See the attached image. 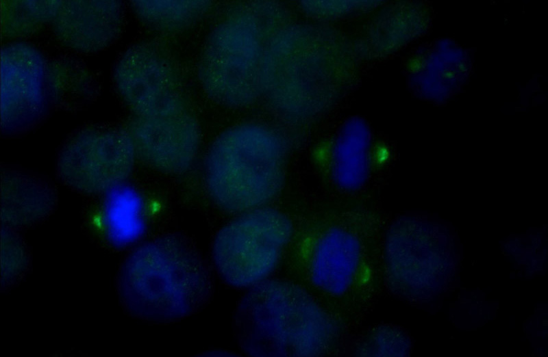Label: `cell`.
I'll list each match as a JSON object with an SVG mask.
<instances>
[{
	"instance_id": "obj_1",
	"label": "cell",
	"mask_w": 548,
	"mask_h": 357,
	"mask_svg": "<svg viewBox=\"0 0 548 357\" xmlns=\"http://www.w3.org/2000/svg\"><path fill=\"white\" fill-rule=\"evenodd\" d=\"M126 307L144 319H182L208 300L212 282L207 266L184 240L164 236L136 249L120 274Z\"/></svg>"
},
{
	"instance_id": "obj_2",
	"label": "cell",
	"mask_w": 548,
	"mask_h": 357,
	"mask_svg": "<svg viewBox=\"0 0 548 357\" xmlns=\"http://www.w3.org/2000/svg\"><path fill=\"white\" fill-rule=\"evenodd\" d=\"M285 156L279 137L258 124H245L222 133L205 164L206 183L215 204L230 213L264 207L282 189Z\"/></svg>"
},
{
	"instance_id": "obj_3",
	"label": "cell",
	"mask_w": 548,
	"mask_h": 357,
	"mask_svg": "<svg viewBox=\"0 0 548 357\" xmlns=\"http://www.w3.org/2000/svg\"><path fill=\"white\" fill-rule=\"evenodd\" d=\"M237 339L254 356L315 354L329 339V323L305 292L283 281L264 280L252 287L236 314Z\"/></svg>"
},
{
	"instance_id": "obj_4",
	"label": "cell",
	"mask_w": 548,
	"mask_h": 357,
	"mask_svg": "<svg viewBox=\"0 0 548 357\" xmlns=\"http://www.w3.org/2000/svg\"><path fill=\"white\" fill-rule=\"evenodd\" d=\"M260 35L250 4L234 8L215 27L203 48L199 76L217 102L245 107L256 99L260 82Z\"/></svg>"
},
{
	"instance_id": "obj_5",
	"label": "cell",
	"mask_w": 548,
	"mask_h": 357,
	"mask_svg": "<svg viewBox=\"0 0 548 357\" xmlns=\"http://www.w3.org/2000/svg\"><path fill=\"white\" fill-rule=\"evenodd\" d=\"M292 234L290 221L276 209L263 207L244 213L216 234V268L229 285L251 287L274 270Z\"/></svg>"
},
{
	"instance_id": "obj_6",
	"label": "cell",
	"mask_w": 548,
	"mask_h": 357,
	"mask_svg": "<svg viewBox=\"0 0 548 357\" xmlns=\"http://www.w3.org/2000/svg\"><path fill=\"white\" fill-rule=\"evenodd\" d=\"M115 90L134 116L166 115L190 109L175 62L155 42L129 47L113 73Z\"/></svg>"
},
{
	"instance_id": "obj_7",
	"label": "cell",
	"mask_w": 548,
	"mask_h": 357,
	"mask_svg": "<svg viewBox=\"0 0 548 357\" xmlns=\"http://www.w3.org/2000/svg\"><path fill=\"white\" fill-rule=\"evenodd\" d=\"M136 159L125 127L92 126L77 132L66 142L58 157L57 172L69 187L96 194L124 181Z\"/></svg>"
},
{
	"instance_id": "obj_8",
	"label": "cell",
	"mask_w": 548,
	"mask_h": 357,
	"mask_svg": "<svg viewBox=\"0 0 548 357\" xmlns=\"http://www.w3.org/2000/svg\"><path fill=\"white\" fill-rule=\"evenodd\" d=\"M136 159L169 174L186 171L197 155L200 134L191 109L166 115L134 116L125 127Z\"/></svg>"
},
{
	"instance_id": "obj_9",
	"label": "cell",
	"mask_w": 548,
	"mask_h": 357,
	"mask_svg": "<svg viewBox=\"0 0 548 357\" xmlns=\"http://www.w3.org/2000/svg\"><path fill=\"white\" fill-rule=\"evenodd\" d=\"M46 66L33 46L14 43L1 52V126L11 131L34 124L47 97Z\"/></svg>"
},
{
	"instance_id": "obj_10",
	"label": "cell",
	"mask_w": 548,
	"mask_h": 357,
	"mask_svg": "<svg viewBox=\"0 0 548 357\" xmlns=\"http://www.w3.org/2000/svg\"><path fill=\"white\" fill-rule=\"evenodd\" d=\"M124 21L123 8L117 1H57L51 25L60 44L90 53L114 44Z\"/></svg>"
},
{
	"instance_id": "obj_11",
	"label": "cell",
	"mask_w": 548,
	"mask_h": 357,
	"mask_svg": "<svg viewBox=\"0 0 548 357\" xmlns=\"http://www.w3.org/2000/svg\"><path fill=\"white\" fill-rule=\"evenodd\" d=\"M362 265V247L351 231L331 227L316 239L307 261L311 282L324 293L341 295L356 282Z\"/></svg>"
},
{
	"instance_id": "obj_12",
	"label": "cell",
	"mask_w": 548,
	"mask_h": 357,
	"mask_svg": "<svg viewBox=\"0 0 548 357\" xmlns=\"http://www.w3.org/2000/svg\"><path fill=\"white\" fill-rule=\"evenodd\" d=\"M55 201L54 189L45 181L16 171L1 172V220L5 227H23L40 220L52 211Z\"/></svg>"
},
{
	"instance_id": "obj_13",
	"label": "cell",
	"mask_w": 548,
	"mask_h": 357,
	"mask_svg": "<svg viewBox=\"0 0 548 357\" xmlns=\"http://www.w3.org/2000/svg\"><path fill=\"white\" fill-rule=\"evenodd\" d=\"M367 135L360 122L349 123L334 146L329 158V172L340 189L351 191L360 189L370 172Z\"/></svg>"
},
{
	"instance_id": "obj_14",
	"label": "cell",
	"mask_w": 548,
	"mask_h": 357,
	"mask_svg": "<svg viewBox=\"0 0 548 357\" xmlns=\"http://www.w3.org/2000/svg\"><path fill=\"white\" fill-rule=\"evenodd\" d=\"M132 10L143 25L159 32H175L207 14L210 1H132Z\"/></svg>"
},
{
	"instance_id": "obj_15",
	"label": "cell",
	"mask_w": 548,
	"mask_h": 357,
	"mask_svg": "<svg viewBox=\"0 0 548 357\" xmlns=\"http://www.w3.org/2000/svg\"><path fill=\"white\" fill-rule=\"evenodd\" d=\"M47 97L60 107H74L92 97L95 83L92 74L80 63L68 59L47 62Z\"/></svg>"
},
{
	"instance_id": "obj_16",
	"label": "cell",
	"mask_w": 548,
	"mask_h": 357,
	"mask_svg": "<svg viewBox=\"0 0 548 357\" xmlns=\"http://www.w3.org/2000/svg\"><path fill=\"white\" fill-rule=\"evenodd\" d=\"M57 1H2L1 29L9 39L28 38L53 19Z\"/></svg>"
},
{
	"instance_id": "obj_17",
	"label": "cell",
	"mask_w": 548,
	"mask_h": 357,
	"mask_svg": "<svg viewBox=\"0 0 548 357\" xmlns=\"http://www.w3.org/2000/svg\"><path fill=\"white\" fill-rule=\"evenodd\" d=\"M379 332L370 338L366 344V349H371L369 354L375 356H405L408 348L407 341L403 335L399 332L391 329L385 330V337L383 332Z\"/></svg>"
},
{
	"instance_id": "obj_18",
	"label": "cell",
	"mask_w": 548,
	"mask_h": 357,
	"mask_svg": "<svg viewBox=\"0 0 548 357\" xmlns=\"http://www.w3.org/2000/svg\"><path fill=\"white\" fill-rule=\"evenodd\" d=\"M425 60L421 56H416L412 59L409 62V69L412 72H419L423 68L425 64Z\"/></svg>"
}]
</instances>
